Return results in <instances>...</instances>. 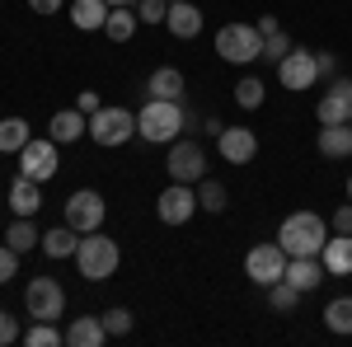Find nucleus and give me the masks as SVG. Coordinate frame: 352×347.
Returning <instances> with one entry per match:
<instances>
[{
    "label": "nucleus",
    "instance_id": "1",
    "mask_svg": "<svg viewBox=\"0 0 352 347\" xmlns=\"http://www.w3.org/2000/svg\"><path fill=\"white\" fill-rule=\"evenodd\" d=\"M324 240H329V225L315 212H292L277 230V244L287 249V258H320Z\"/></svg>",
    "mask_w": 352,
    "mask_h": 347
},
{
    "label": "nucleus",
    "instance_id": "2",
    "mask_svg": "<svg viewBox=\"0 0 352 347\" xmlns=\"http://www.w3.org/2000/svg\"><path fill=\"white\" fill-rule=\"evenodd\" d=\"M136 136L151 141V146L179 141L184 136V99H151L136 113Z\"/></svg>",
    "mask_w": 352,
    "mask_h": 347
},
{
    "label": "nucleus",
    "instance_id": "3",
    "mask_svg": "<svg viewBox=\"0 0 352 347\" xmlns=\"http://www.w3.org/2000/svg\"><path fill=\"white\" fill-rule=\"evenodd\" d=\"M118 263H122V249H118V240H109L104 230H89V235H80L76 267H80L85 282H109L113 272H118Z\"/></svg>",
    "mask_w": 352,
    "mask_h": 347
},
{
    "label": "nucleus",
    "instance_id": "4",
    "mask_svg": "<svg viewBox=\"0 0 352 347\" xmlns=\"http://www.w3.org/2000/svg\"><path fill=\"white\" fill-rule=\"evenodd\" d=\"M217 56L230 61V66H249L263 56V33L258 24H226L217 28Z\"/></svg>",
    "mask_w": 352,
    "mask_h": 347
},
{
    "label": "nucleus",
    "instance_id": "5",
    "mask_svg": "<svg viewBox=\"0 0 352 347\" xmlns=\"http://www.w3.org/2000/svg\"><path fill=\"white\" fill-rule=\"evenodd\" d=\"M169 179L174 183H202L207 179V150L197 146V141H169Z\"/></svg>",
    "mask_w": 352,
    "mask_h": 347
},
{
    "label": "nucleus",
    "instance_id": "6",
    "mask_svg": "<svg viewBox=\"0 0 352 347\" xmlns=\"http://www.w3.org/2000/svg\"><path fill=\"white\" fill-rule=\"evenodd\" d=\"M287 249L282 244H254L249 249V258H244V272H249V282H258V287H272V282H282L287 277Z\"/></svg>",
    "mask_w": 352,
    "mask_h": 347
},
{
    "label": "nucleus",
    "instance_id": "7",
    "mask_svg": "<svg viewBox=\"0 0 352 347\" xmlns=\"http://www.w3.org/2000/svg\"><path fill=\"white\" fill-rule=\"evenodd\" d=\"M132 132H136L132 108H99V113L89 117V141H99V146H122Z\"/></svg>",
    "mask_w": 352,
    "mask_h": 347
},
{
    "label": "nucleus",
    "instance_id": "8",
    "mask_svg": "<svg viewBox=\"0 0 352 347\" xmlns=\"http://www.w3.org/2000/svg\"><path fill=\"white\" fill-rule=\"evenodd\" d=\"M24 310L33 320H61V310H66L61 282H56V277H33L28 291H24Z\"/></svg>",
    "mask_w": 352,
    "mask_h": 347
},
{
    "label": "nucleus",
    "instance_id": "9",
    "mask_svg": "<svg viewBox=\"0 0 352 347\" xmlns=\"http://www.w3.org/2000/svg\"><path fill=\"white\" fill-rule=\"evenodd\" d=\"M104 216H109V207H104V197H99L94 188H80V192H71V197H66V225H71V230H80V235L99 230V225H104Z\"/></svg>",
    "mask_w": 352,
    "mask_h": 347
},
{
    "label": "nucleus",
    "instance_id": "10",
    "mask_svg": "<svg viewBox=\"0 0 352 347\" xmlns=\"http://www.w3.org/2000/svg\"><path fill=\"white\" fill-rule=\"evenodd\" d=\"M155 216H160L164 225H188L192 216H197V192L192 183H169L160 192V202H155Z\"/></svg>",
    "mask_w": 352,
    "mask_h": 347
},
{
    "label": "nucleus",
    "instance_id": "11",
    "mask_svg": "<svg viewBox=\"0 0 352 347\" xmlns=\"http://www.w3.org/2000/svg\"><path fill=\"white\" fill-rule=\"evenodd\" d=\"M56 164H61V160H56V141H52V136H43V141L33 136L24 150H19V174L38 179V183H47V179H52Z\"/></svg>",
    "mask_w": 352,
    "mask_h": 347
},
{
    "label": "nucleus",
    "instance_id": "12",
    "mask_svg": "<svg viewBox=\"0 0 352 347\" xmlns=\"http://www.w3.org/2000/svg\"><path fill=\"white\" fill-rule=\"evenodd\" d=\"M277 80H282V89H315V80H320V71H315V52H292L277 61Z\"/></svg>",
    "mask_w": 352,
    "mask_h": 347
},
{
    "label": "nucleus",
    "instance_id": "13",
    "mask_svg": "<svg viewBox=\"0 0 352 347\" xmlns=\"http://www.w3.org/2000/svg\"><path fill=\"white\" fill-rule=\"evenodd\" d=\"M221 160L226 164H249L258 155V136L249 132V127H221Z\"/></svg>",
    "mask_w": 352,
    "mask_h": 347
},
{
    "label": "nucleus",
    "instance_id": "14",
    "mask_svg": "<svg viewBox=\"0 0 352 347\" xmlns=\"http://www.w3.org/2000/svg\"><path fill=\"white\" fill-rule=\"evenodd\" d=\"M85 132H89V117H85L80 108H61V113H52V122H47V136H52L56 146H71Z\"/></svg>",
    "mask_w": 352,
    "mask_h": 347
},
{
    "label": "nucleus",
    "instance_id": "15",
    "mask_svg": "<svg viewBox=\"0 0 352 347\" xmlns=\"http://www.w3.org/2000/svg\"><path fill=\"white\" fill-rule=\"evenodd\" d=\"M320 263L329 277H352V235L333 230V240H324V249H320Z\"/></svg>",
    "mask_w": 352,
    "mask_h": 347
},
{
    "label": "nucleus",
    "instance_id": "16",
    "mask_svg": "<svg viewBox=\"0 0 352 347\" xmlns=\"http://www.w3.org/2000/svg\"><path fill=\"white\" fill-rule=\"evenodd\" d=\"M164 28H169L174 38H197V33H202V10H197V5H188V0H169Z\"/></svg>",
    "mask_w": 352,
    "mask_h": 347
},
{
    "label": "nucleus",
    "instance_id": "17",
    "mask_svg": "<svg viewBox=\"0 0 352 347\" xmlns=\"http://www.w3.org/2000/svg\"><path fill=\"white\" fill-rule=\"evenodd\" d=\"M10 207L14 216H33L43 207V192H38V179H28V174H14V183H10Z\"/></svg>",
    "mask_w": 352,
    "mask_h": 347
},
{
    "label": "nucleus",
    "instance_id": "18",
    "mask_svg": "<svg viewBox=\"0 0 352 347\" xmlns=\"http://www.w3.org/2000/svg\"><path fill=\"white\" fill-rule=\"evenodd\" d=\"M258 33H263V61H272V66H277L282 56L292 52V38H287V28L277 24L272 14H263V19H258Z\"/></svg>",
    "mask_w": 352,
    "mask_h": 347
},
{
    "label": "nucleus",
    "instance_id": "19",
    "mask_svg": "<svg viewBox=\"0 0 352 347\" xmlns=\"http://www.w3.org/2000/svg\"><path fill=\"white\" fill-rule=\"evenodd\" d=\"M320 155H329V160H352V122L320 127Z\"/></svg>",
    "mask_w": 352,
    "mask_h": 347
},
{
    "label": "nucleus",
    "instance_id": "20",
    "mask_svg": "<svg viewBox=\"0 0 352 347\" xmlns=\"http://www.w3.org/2000/svg\"><path fill=\"white\" fill-rule=\"evenodd\" d=\"M287 282H292L300 295L315 291V287L324 282V263H320V258H292V263H287Z\"/></svg>",
    "mask_w": 352,
    "mask_h": 347
},
{
    "label": "nucleus",
    "instance_id": "21",
    "mask_svg": "<svg viewBox=\"0 0 352 347\" xmlns=\"http://www.w3.org/2000/svg\"><path fill=\"white\" fill-rule=\"evenodd\" d=\"M136 5H113L109 10V19H104V33H109V43H132V33H136Z\"/></svg>",
    "mask_w": 352,
    "mask_h": 347
},
{
    "label": "nucleus",
    "instance_id": "22",
    "mask_svg": "<svg viewBox=\"0 0 352 347\" xmlns=\"http://www.w3.org/2000/svg\"><path fill=\"white\" fill-rule=\"evenodd\" d=\"M146 94H151V99H184V71H174V66H160V71H151V80H146Z\"/></svg>",
    "mask_w": 352,
    "mask_h": 347
},
{
    "label": "nucleus",
    "instance_id": "23",
    "mask_svg": "<svg viewBox=\"0 0 352 347\" xmlns=\"http://www.w3.org/2000/svg\"><path fill=\"white\" fill-rule=\"evenodd\" d=\"M109 338V328H104V320H94V315H80V320L66 328V343L71 347H99Z\"/></svg>",
    "mask_w": 352,
    "mask_h": 347
},
{
    "label": "nucleus",
    "instance_id": "24",
    "mask_svg": "<svg viewBox=\"0 0 352 347\" xmlns=\"http://www.w3.org/2000/svg\"><path fill=\"white\" fill-rule=\"evenodd\" d=\"M76 249H80V230H71V225H56L43 235V254L47 258H76Z\"/></svg>",
    "mask_w": 352,
    "mask_h": 347
},
{
    "label": "nucleus",
    "instance_id": "25",
    "mask_svg": "<svg viewBox=\"0 0 352 347\" xmlns=\"http://www.w3.org/2000/svg\"><path fill=\"white\" fill-rule=\"evenodd\" d=\"M109 0H76L71 5V24L76 28H104V19H109Z\"/></svg>",
    "mask_w": 352,
    "mask_h": 347
},
{
    "label": "nucleus",
    "instance_id": "26",
    "mask_svg": "<svg viewBox=\"0 0 352 347\" xmlns=\"http://www.w3.org/2000/svg\"><path fill=\"white\" fill-rule=\"evenodd\" d=\"M28 141H33V132H28L24 117H5V122H0V150H5V155H19Z\"/></svg>",
    "mask_w": 352,
    "mask_h": 347
},
{
    "label": "nucleus",
    "instance_id": "27",
    "mask_svg": "<svg viewBox=\"0 0 352 347\" xmlns=\"http://www.w3.org/2000/svg\"><path fill=\"white\" fill-rule=\"evenodd\" d=\"M5 244H10V249H19V254H28L33 244H43V235H38V225H33V216H14V225H10V235H5Z\"/></svg>",
    "mask_w": 352,
    "mask_h": 347
},
{
    "label": "nucleus",
    "instance_id": "28",
    "mask_svg": "<svg viewBox=\"0 0 352 347\" xmlns=\"http://www.w3.org/2000/svg\"><path fill=\"white\" fill-rule=\"evenodd\" d=\"M320 127H338V122H348V113H352V99H343V94H333L329 89L324 99H320Z\"/></svg>",
    "mask_w": 352,
    "mask_h": 347
},
{
    "label": "nucleus",
    "instance_id": "29",
    "mask_svg": "<svg viewBox=\"0 0 352 347\" xmlns=\"http://www.w3.org/2000/svg\"><path fill=\"white\" fill-rule=\"evenodd\" d=\"M226 202H230L226 183H217V179H202V183H197V207H202V212L221 216V212H226Z\"/></svg>",
    "mask_w": 352,
    "mask_h": 347
},
{
    "label": "nucleus",
    "instance_id": "30",
    "mask_svg": "<svg viewBox=\"0 0 352 347\" xmlns=\"http://www.w3.org/2000/svg\"><path fill=\"white\" fill-rule=\"evenodd\" d=\"M324 324L329 333H352V295H338L324 305Z\"/></svg>",
    "mask_w": 352,
    "mask_h": 347
},
{
    "label": "nucleus",
    "instance_id": "31",
    "mask_svg": "<svg viewBox=\"0 0 352 347\" xmlns=\"http://www.w3.org/2000/svg\"><path fill=\"white\" fill-rule=\"evenodd\" d=\"M19 343H28V347H56V343H66V333L56 328V320H38Z\"/></svg>",
    "mask_w": 352,
    "mask_h": 347
},
{
    "label": "nucleus",
    "instance_id": "32",
    "mask_svg": "<svg viewBox=\"0 0 352 347\" xmlns=\"http://www.w3.org/2000/svg\"><path fill=\"white\" fill-rule=\"evenodd\" d=\"M268 305L277 310V315H292V310L300 305V291L282 277V282H272V287H268Z\"/></svg>",
    "mask_w": 352,
    "mask_h": 347
},
{
    "label": "nucleus",
    "instance_id": "33",
    "mask_svg": "<svg viewBox=\"0 0 352 347\" xmlns=\"http://www.w3.org/2000/svg\"><path fill=\"white\" fill-rule=\"evenodd\" d=\"M263 89H268V85L258 80V76H244V80L235 85V104L249 108V113H254V108H263Z\"/></svg>",
    "mask_w": 352,
    "mask_h": 347
},
{
    "label": "nucleus",
    "instance_id": "34",
    "mask_svg": "<svg viewBox=\"0 0 352 347\" xmlns=\"http://www.w3.org/2000/svg\"><path fill=\"white\" fill-rule=\"evenodd\" d=\"M104 328H109V338H127V333H132V310H122V305L109 310V315H104Z\"/></svg>",
    "mask_w": 352,
    "mask_h": 347
},
{
    "label": "nucleus",
    "instance_id": "35",
    "mask_svg": "<svg viewBox=\"0 0 352 347\" xmlns=\"http://www.w3.org/2000/svg\"><path fill=\"white\" fill-rule=\"evenodd\" d=\"M164 14H169V0H141L136 5V19L141 24H164Z\"/></svg>",
    "mask_w": 352,
    "mask_h": 347
},
{
    "label": "nucleus",
    "instance_id": "36",
    "mask_svg": "<svg viewBox=\"0 0 352 347\" xmlns=\"http://www.w3.org/2000/svg\"><path fill=\"white\" fill-rule=\"evenodd\" d=\"M19 258H24L19 249H10V244H0V287H5V282H10V277L19 272Z\"/></svg>",
    "mask_w": 352,
    "mask_h": 347
},
{
    "label": "nucleus",
    "instance_id": "37",
    "mask_svg": "<svg viewBox=\"0 0 352 347\" xmlns=\"http://www.w3.org/2000/svg\"><path fill=\"white\" fill-rule=\"evenodd\" d=\"M19 338H24V333H19L14 315H10V310H0V347H14Z\"/></svg>",
    "mask_w": 352,
    "mask_h": 347
},
{
    "label": "nucleus",
    "instance_id": "38",
    "mask_svg": "<svg viewBox=\"0 0 352 347\" xmlns=\"http://www.w3.org/2000/svg\"><path fill=\"white\" fill-rule=\"evenodd\" d=\"M315 71H320V80H333V76H338V56L333 52H315Z\"/></svg>",
    "mask_w": 352,
    "mask_h": 347
},
{
    "label": "nucleus",
    "instance_id": "39",
    "mask_svg": "<svg viewBox=\"0 0 352 347\" xmlns=\"http://www.w3.org/2000/svg\"><path fill=\"white\" fill-rule=\"evenodd\" d=\"M329 225H333L338 235H352V202H343V207L333 212V221H329Z\"/></svg>",
    "mask_w": 352,
    "mask_h": 347
},
{
    "label": "nucleus",
    "instance_id": "40",
    "mask_svg": "<svg viewBox=\"0 0 352 347\" xmlns=\"http://www.w3.org/2000/svg\"><path fill=\"white\" fill-rule=\"evenodd\" d=\"M76 108H80L85 117H94V113H99L104 104H99V94H94V89H80V99H76Z\"/></svg>",
    "mask_w": 352,
    "mask_h": 347
},
{
    "label": "nucleus",
    "instance_id": "41",
    "mask_svg": "<svg viewBox=\"0 0 352 347\" xmlns=\"http://www.w3.org/2000/svg\"><path fill=\"white\" fill-rule=\"evenodd\" d=\"M61 5H66V0H28V10H33V14H56Z\"/></svg>",
    "mask_w": 352,
    "mask_h": 347
},
{
    "label": "nucleus",
    "instance_id": "42",
    "mask_svg": "<svg viewBox=\"0 0 352 347\" xmlns=\"http://www.w3.org/2000/svg\"><path fill=\"white\" fill-rule=\"evenodd\" d=\"M329 89H333V94H343V99H352V80H348V76H333Z\"/></svg>",
    "mask_w": 352,
    "mask_h": 347
},
{
    "label": "nucleus",
    "instance_id": "43",
    "mask_svg": "<svg viewBox=\"0 0 352 347\" xmlns=\"http://www.w3.org/2000/svg\"><path fill=\"white\" fill-rule=\"evenodd\" d=\"M109 5H132V0H109Z\"/></svg>",
    "mask_w": 352,
    "mask_h": 347
},
{
    "label": "nucleus",
    "instance_id": "44",
    "mask_svg": "<svg viewBox=\"0 0 352 347\" xmlns=\"http://www.w3.org/2000/svg\"><path fill=\"white\" fill-rule=\"evenodd\" d=\"M348 202H352V179H348Z\"/></svg>",
    "mask_w": 352,
    "mask_h": 347
},
{
    "label": "nucleus",
    "instance_id": "45",
    "mask_svg": "<svg viewBox=\"0 0 352 347\" xmlns=\"http://www.w3.org/2000/svg\"><path fill=\"white\" fill-rule=\"evenodd\" d=\"M348 122H352V113H348Z\"/></svg>",
    "mask_w": 352,
    "mask_h": 347
}]
</instances>
